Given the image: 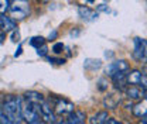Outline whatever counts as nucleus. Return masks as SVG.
Listing matches in <instances>:
<instances>
[{
  "mask_svg": "<svg viewBox=\"0 0 147 124\" xmlns=\"http://www.w3.org/2000/svg\"><path fill=\"white\" fill-rule=\"evenodd\" d=\"M0 107L4 110V113L9 116V119L13 124H21L23 121V97L7 95L3 100Z\"/></svg>",
  "mask_w": 147,
  "mask_h": 124,
  "instance_id": "1",
  "label": "nucleus"
},
{
  "mask_svg": "<svg viewBox=\"0 0 147 124\" xmlns=\"http://www.w3.org/2000/svg\"><path fill=\"white\" fill-rule=\"evenodd\" d=\"M40 107L41 106H37V105H33L27 100L23 99V120L26 121L27 124H31L40 120Z\"/></svg>",
  "mask_w": 147,
  "mask_h": 124,
  "instance_id": "2",
  "label": "nucleus"
},
{
  "mask_svg": "<svg viewBox=\"0 0 147 124\" xmlns=\"http://www.w3.org/2000/svg\"><path fill=\"white\" fill-rule=\"evenodd\" d=\"M9 11H10V17L13 18L14 21H16V20L18 21V20H23V18L28 14L30 7H28V3H27L26 0H16V1L10 6Z\"/></svg>",
  "mask_w": 147,
  "mask_h": 124,
  "instance_id": "3",
  "label": "nucleus"
},
{
  "mask_svg": "<svg viewBox=\"0 0 147 124\" xmlns=\"http://www.w3.org/2000/svg\"><path fill=\"white\" fill-rule=\"evenodd\" d=\"M130 69V65H129L127 61H125V59H117V61H113V62H110L109 65L106 66V75L108 76H113V75H116V73H120V72H129Z\"/></svg>",
  "mask_w": 147,
  "mask_h": 124,
  "instance_id": "4",
  "label": "nucleus"
},
{
  "mask_svg": "<svg viewBox=\"0 0 147 124\" xmlns=\"http://www.w3.org/2000/svg\"><path fill=\"white\" fill-rule=\"evenodd\" d=\"M54 111H55V114H58V116H69L75 110H74V105L69 100H67V99H58L54 106Z\"/></svg>",
  "mask_w": 147,
  "mask_h": 124,
  "instance_id": "5",
  "label": "nucleus"
},
{
  "mask_svg": "<svg viewBox=\"0 0 147 124\" xmlns=\"http://www.w3.org/2000/svg\"><path fill=\"white\" fill-rule=\"evenodd\" d=\"M40 116H41V119H42L47 124H55L57 123L55 111H53L51 106H50L47 102H44V103L41 105V107H40Z\"/></svg>",
  "mask_w": 147,
  "mask_h": 124,
  "instance_id": "6",
  "label": "nucleus"
},
{
  "mask_svg": "<svg viewBox=\"0 0 147 124\" xmlns=\"http://www.w3.org/2000/svg\"><path fill=\"white\" fill-rule=\"evenodd\" d=\"M133 58L137 62H144V44H143V38L136 37L133 40Z\"/></svg>",
  "mask_w": 147,
  "mask_h": 124,
  "instance_id": "7",
  "label": "nucleus"
},
{
  "mask_svg": "<svg viewBox=\"0 0 147 124\" xmlns=\"http://www.w3.org/2000/svg\"><path fill=\"white\" fill-rule=\"evenodd\" d=\"M143 76L144 73H142L140 71L137 69H133L127 73V85H131V86H142V82H143Z\"/></svg>",
  "mask_w": 147,
  "mask_h": 124,
  "instance_id": "8",
  "label": "nucleus"
},
{
  "mask_svg": "<svg viewBox=\"0 0 147 124\" xmlns=\"http://www.w3.org/2000/svg\"><path fill=\"white\" fill-rule=\"evenodd\" d=\"M23 99L27 100V102H30V103H33V105H37V106H41V105L45 102V100H44V96H42L41 93H38V92H34V90L26 92Z\"/></svg>",
  "mask_w": 147,
  "mask_h": 124,
  "instance_id": "9",
  "label": "nucleus"
},
{
  "mask_svg": "<svg viewBox=\"0 0 147 124\" xmlns=\"http://www.w3.org/2000/svg\"><path fill=\"white\" fill-rule=\"evenodd\" d=\"M16 27H17V24H16V21H14L13 18L7 17V16H4V14H0V28H1L4 33H7V31H14Z\"/></svg>",
  "mask_w": 147,
  "mask_h": 124,
  "instance_id": "10",
  "label": "nucleus"
},
{
  "mask_svg": "<svg viewBox=\"0 0 147 124\" xmlns=\"http://www.w3.org/2000/svg\"><path fill=\"white\" fill-rule=\"evenodd\" d=\"M78 13H79L81 18H84L85 21H93V20H96V18H98V16H99L96 11H93L92 9H89V7H85V6H79Z\"/></svg>",
  "mask_w": 147,
  "mask_h": 124,
  "instance_id": "11",
  "label": "nucleus"
},
{
  "mask_svg": "<svg viewBox=\"0 0 147 124\" xmlns=\"http://www.w3.org/2000/svg\"><path fill=\"white\" fill-rule=\"evenodd\" d=\"M85 119H86V114L82 110H75L68 116L67 121L68 124H85Z\"/></svg>",
  "mask_w": 147,
  "mask_h": 124,
  "instance_id": "12",
  "label": "nucleus"
},
{
  "mask_svg": "<svg viewBox=\"0 0 147 124\" xmlns=\"http://www.w3.org/2000/svg\"><path fill=\"white\" fill-rule=\"evenodd\" d=\"M126 78H127V72H120V73L113 75V76H112V80H113V83H115V88L122 90V89L125 88V85L127 83Z\"/></svg>",
  "mask_w": 147,
  "mask_h": 124,
  "instance_id": "13",
  "label": "nucleus"
},
{
  "mask_svg": "<svg viewBox=\"0 0 147 124\" xmlns=\"http://www.w3.org/2000/svg\"><path fill=\"white\" fill-rule=\"evenodd\" d=\"M126 96L131 100H139L144 96V90L140 89L139 86H130L126 89Z\"/></svg>",
  "mask_w": 147,
  "mask_h": 124,
  "instance_id": "14",
  "label": "nucleus"
},
{
  "mask_svg": "<svg viewBox=\"0 0 147 124\" xmlns=\"http://www.w3.org/2000/svg\"><path fill=\"white\" fill-rule=\"evenodd\" d=\"M131 111H133V114L136 117H144V116H147V99L139 102L137 105H134L133 109H131Z\"/></svg>",
  "mask_w": 147,
  "mask_h": 124,
  "instance_id": "15",
  "label": "nucleus"
},
{
  "mask_svg": "<svg viewBox=\"0 0 147 124\" xmlns=\"http://www.w3.org/2000/svg\"><path fill=\"white\" fill-rule=\"evenodd\" d=\"M120 103V97L117 95H109L103 99V106L106 109H116Z\"/></svg>",
  "mask_w": 147,
  "mask_h": 124,
  "instance_id": "16",
  "label": "nucleus"
},
{
  "mask_svg": "<svg viewBox=\"0 0 147 124\" xmlns=\"http://www.w3.org/2000/svg\"><path fill=\"white\" fill-rule=\"evenodd\" d=\"M108 119H109L108 111H99V113H96V114L92 116L91 119H89V121H91V124H103Z\"/></svg>",
  "mask_w": 147,
  "mask_h": 124,
  "instance_id": "17",
  "label": "nucleus"
},
{
  "mask_svg": "<svg viewBox=\"0 0 147 124\" xmlns=\"http://www.w3.org/2000/svg\"><path fill=\"white\" fill-rule=\"evenodd\" d=\"M30 45H33L36 50H38V48H41L42 45H45V40H44L42 37H33V38L30 40Z\"/></svg>",
  "mask_w": 147,
  "mask_h": 124,
  "instance_id": "18",
  "label": "nucleus"
},
{
  "mask_svg": "<svg viewBox=\"0 0 147 124\" xmlns=\"http://www.w3.org/2000/svg\"><path fill=\"white\" fill-rule=\"evenodd\" d=\"M92 65V69H96V68H100L102 62L100 59H86L85 61V68H91Z\"/></svg>",
  "mask_w": 147,
  "mask_h": 124,
  "instance_id": "19",
  "label": "nucleus"
},
{
  "mask_svg": "<svg viewBox=\"0 0 147 124\" xmlns=\"http://www.w3.org/2000/svg\"><path fill=\"white\" fill-rule=\"evenodd\" d=\"M0 124H13V121L9 119V116L4 113L1 107H0Z\"/></svg>",
  "mask_w": 147,
  "mask_h": 124,
  "instance_id": "20",
  "label": "nucleus"
},
{
  "mask_svg": "<svg viewBox=\"0 0 147 124\" xmlns=\"http://www.w3.org/2000/svg\"><path fill=\"white\" fill-rule=\"evenodd\" d=\"M10 3H9V0H0V14H3L6 10H9L10 9Z\"/></svg>",
  "mask_w": 147,
  "mask_h": 124,
  "instance_id": "21",
  "label": "nucleus"
},
{
  "mask_svg": "<svg viewBox=\"0 0 147 124\" xmlns=\"http://www.w3.org/2000/svg\"><path fill=\"white\" fill-rule=\"evenodd\" d=\"M62 50H64V44L62 42H57V44L53 45V52L57 54V55H59L62 52Z\"/></svg>",
  "mask_w": 147,
  "mask_h": 124,
  "instance_id": "22",
  "label": "nucleus"
},
{
  "mask_svg": "<svg viewBox=\"0 0 147 124\" xmlns=\"http://www.w3.org/2000/svg\"><path fill=\"white\" fill-rule=\"evenodd\" d=\"M98 85H99V86H98L99 90H100V92H103V90H106V89H108V80H106L105 78H102V79H99V80H98Z\"/></svg>",
  "mask_w": 147,
  "mask_h": 124,
  "instance_id": "23",
  "label": "nucleus"
},
{
  "mask_svg": "<svg viewBox=\"0 0 147 124\" xmlns=\"http://www.w3.org/2000/svg\"><path fill=\"white\" fill-rule=\"evenodd\" d=\"M47 51H48V47H47V45H42L41 48L37 50V54L41 55V56H44V55H47Z\"/></svg>",
  "mask_w": 147,
  "mask_h": 124,
  "instance_id": "24",
  "label": "nucleus"
},
{
  "mask_svg": "<svg viewBox=\"0 0 147 124\" xmlns=\"http://www.w3.org/2000/svg\"><path fill=\"white\" fill-rule=\"evenodd\" d=\"M48 61H50V62H53V64H58V65L65 64V61H64V59H61V58H48Z\"/></svg>",
  "mask_w": 147,
  "mask_h": 124,
  "instance_id": "25",
  "label": "nucleus"
},
{
  "mask_svg": "<svg viewBox=\"0 0 147 124\" xmlns=\"http://www.w3.org/2000/svg\"><path fill=\"white\" fill-rule=\"evenodd\" d=\"M18 38H20V34H18V31H13V34H11V41H14V42H17Z\"/></svg>",
  "mask_w": 147,
  "mask_h": 124,
  "instance_id": "26",
  "label": "nucleus"
},
{
  "mask_svg": "<svg viewBox=\"0 0 147 124\" xmlns=\"http://www.w3.org/2000/svg\"><path fill=\"white\" fill-rule=\"evenodd\" d=\"M103 124H120V123H119V121H117L116 119H113V117H109V119H108V120H106V121H105Z\"/></svg>",
  "mask_w": 147,
  "mask_h": 124,
  "instance_id": "27",
  "label": "nucleus"
},
{
  "mask_svg": "<svg viewBox=\"0 0 147 124\" xmlns=\"http://www.w3.org/2000/svg\"><path fill=\"white\" fill-rule=\"evenodd\" d=\"M31 124H47L42 119H40V120H37V121H34V123H31Z\"/></svg>",
  "mask_w": 147,
  "mask_h": 124,
  "instance_id": "28",
  "label": "nucleus"
},
{
  "mask_svg": "<svg viewBox=\"0 0 147 124\" xmlns=\"http://www.w3.org/2000/svg\"><path fill=\"white\" fill-rule=\"evenodd\" d=\"M140 124H147V116L142 117V120H140Z\"/></svg>",
  "mask_w": 147,
  "mask_h": 124,
  "instance_id": "29",
  "label": "nucleus"
},
{
  "mask_svg": "<svg viewBox=\"0 0 147 124\" xmlns=\"http://www.w3.org/2000/svg\"><path fill=\"white\" fill-rule=\"evenodd\" d=\"M55 124H68V121H67V120H62V119H61V120H58V121H57Z\"/></svg>",
  "mask_w": 147,
  "mask_h": 124,
  "instance_id": "30",
  "label": "nucleus"
},
{
  "mask_svg": "<svg viewBox=\"0 0 147 124\" xmlns=\"http://www.w3.org/2000/svg\"><path fill=\"white\" fill-rule=\"evenodd\" d=\"M20 54H21V47H18V50H17V52L14 54V56H18V55H20Z\"/></svg>",
  "mask_w": 147,
  "mask_h": 124,
  "instance_id": "31",
  "label": "nucleus"
},
{
  "mask_svg": "<svg viewBox=\"0 0 147 124\" xmlns=\"http://www.w3.org/2000/svg\"><path fill=\"white\" fill-rule=\"evenodd\" d=\"M55 36H57V33H53V34H50V40H53V38H55Z\"/></svg>",
  "mask_w": 147,
  "mask_h": 124,
  "instance_id": "32",
  "label": "nucleus"
},
{
  "mask_svg": "<svg viewBox=\"0 0 147 124\" xmlns=\"http://www.w3.org/2000/svg\"><path fill=\"white\" fill-rule=\"evenodd\" d=\"M38 1H40V3H47L48 0H38Z\"/></svg>",
  "mask_w": 147,
  "mask_h": 124,
  "instance_id": "33",
  "label": "nucleus"
},
{
  "mask_svg": "<svg viewBox=\"0 0 147 124\" xmlns=\"http://www.w3.org/2000/svg\"><path fill=\"white\" fill-rule=\"evenodd\" d=\"M3 38H4V36H0V42L3 41Z\"/></svg>",
  "mask_w": 147,
  "mask_h": 124,
  "instance_id": "34",
  "label": "nucleus"
},
{
  "mask_svg": "<svg viewBox=\"0 0 147 124\" xmlns=\"http://www.w3.org/2000/svg\"><path fill=\"white\" fill-rule=\"evenodd\" d=\"M88 1H89V3H93V1H95V0H88Z\"/></svg>",
  "mask_w": 147,
  "mask_h": 124,
  "instance_id": "35",
  "label": "nucleus"
},
{
  "mask_svg": "<svg viewBox=\"0 0 147 124\" xmlns=\"http://www.w3.org/2000/svg\"><path fill=\"white\" fill-rule=\"evenodd\" d=\"M144 73H146V76H147V68H146V71H144Z\"/></svg>",
  "mask_w": 147,
  "mask_h": 124,
  "instance_id": "36",
  "label": "nucleus"
}]
</instances>
